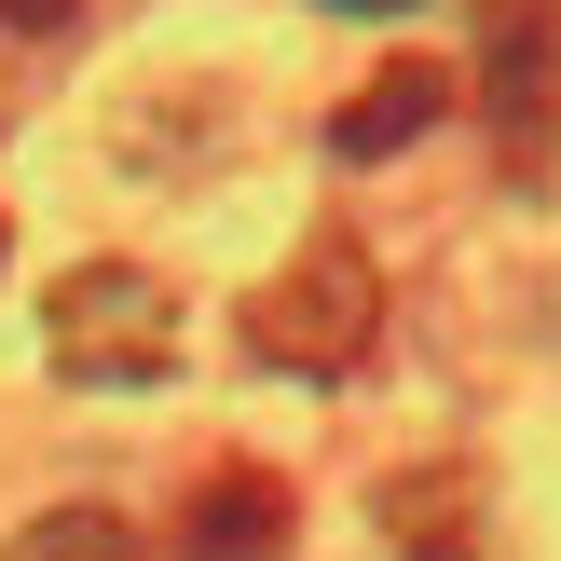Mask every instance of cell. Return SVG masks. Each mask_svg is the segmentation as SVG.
<instances>
[{
    "label": "cell",
    "mask_w": 561,
    "mask_h": 561,
    "mask_svg": "<svg viewBox=\"0 0 561 561\" xmlns=\"http://www.w3.org/2000/svg\"><path fill=\"white\" fill-rule=\"evenodd\" d=\"M0 27H69V0H0Z\"/></svg>",
    "instance_id": "cell-8"
},
{
    "label": "cell",
    "mask_w": 561,
    "mask_h": 561,
    "mask_svg": "<svg viewBox=\"0 0 561 561\" xmlns=\"http://www.w3.org/2000/svg\"><path fill=\"white\" fill-rule=\"evenodd\" d=\"M0 247H14V219H0Z\"/></svg>",
    "instance_id": "cell-10"
},
{
    "label": "cell",
    "mask_w": 561,
    "mask_h": 561,
    "mask_svg": "<svg viewBox=\"0 0 561 561\" xmlns=\"http://www.w3.org/2000/svg\"><path fill=\"white\" fill-rule=\"evenodd\" d=\"M343 14H411V0H343Z\"/></svg>",
    "instance_id": "cell-9"
},
{
    "label": "cell",
    "mask_w": 561,
    "mask_h": 561,
    "mask_svg": "<svg viewBox=\"0 0 561 561\" xmlns=\"http://www.w3.org/2000/svg\"><path fill=\"white\" fill-rule=\"evenodd\" d=\"M438 110H453V69H438V55H383V69L356 82V110L329 124V151H343V164H383V151H411Z\"/></svg>",
    "instance_id": "cell-5"
},
{
    "label": "cell",
    "mask_w": 561,
    "mask_h": 561,
    "mask_svg": "<svg viewBox=\"0 0 561 561\" xmlns=\"http://www.w3.org/2000/svg\"><path fill=\"white\" fill-rule=\"evenodd\" d=\"M370 343H383V274H370V247L343 219H316L301 261L261 274V301H247V356L261 370H301V383H343Z\"/></svg>",
    "instance_id": "cell-1"
},
{
    "label": "cell",
    "mask_w": 561,
    "mask_h": 561,
    "mask_svg": "<svg viewBox=\"0 0 561 561\" xmlns=\"http://www.w3.org/2000/svg\"><path fill=\"white\" fill-rule=\"evenodd\" d=\"M480 124L507 151V179H561V0L480 14Z\"/></svg>",
    "instance_id": "cell-3"
},
{
    "label": "cell",
    "mask_w": 561,
    "mask_h": 561,
    "mask_svg": "<svg viewBox=\"0 0 561 561\" xmlns=\"http://www.w3.org/2000/svg\"><path fill=\"white\" fill-rule=\"evenodd\" d=\"M179 288H164L151 261H69L42 301V356L69 383H164L179 370Z\"/></svg>",
    "instance_id": "cell-2"
},
{
    "label": "cell",
    "mask_w": 561,
    "mask_h": 561,
    "mask_svg": "<svg viewBox=\"0 0 561 561\" xmlns=\"http://www.w3.org/2000/svg\"><path fill=\"white\" fill-rule=\"evenodd\" d=\"M383 520H398V561H480V480L466 466L383 480Z\"/></svg>",
    "instance_id": "cell-6"
},
{
    "label": "cell",
    "mask_w": 561,
    "mask_h": 561,
    "mask_svg": "<svg viewBox=\"0 0 561 561\" xmlns=\"http://www.w3.org/2000/svg\"><path fill=\"white\" fill-rule=\"evenodd\" d=\"M0 561H151V535H137L124 507H42Z\"/></svg>",
    "instance_id": "cell-7"
},
{
    "label": "cell",
    "mask_w": 561,
    "mask_h": 561,
    "mask_svg": "<svg viewBox=\"0 0 561 561\" xmlns=\"http://www.w3.org/2000/svg\"><path fill=\"white\" fill-rule=\"evenodd\" d=\"M301 535V493L274 480V466H206V480L179 493V548L192 561H274Z\"/></svg>",
    "instance_id": "cell-4"
}]
</instances>
